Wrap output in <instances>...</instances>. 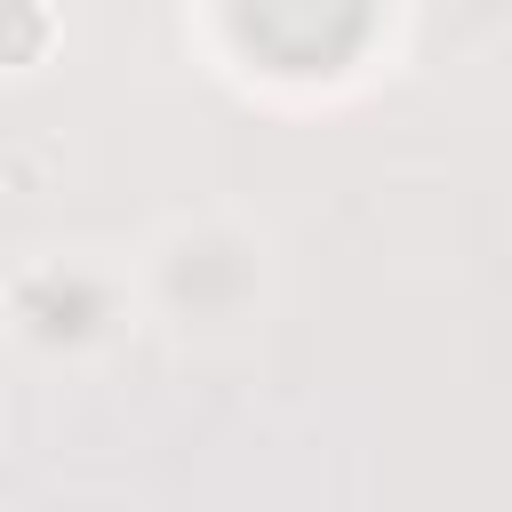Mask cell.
Listing matches in <instances>:
<instances>
[{
  "label": "cell",
  "instance_id": "cell-1",
  "mask_svg": "<svg viewBox=\"0 0 512 512\" xmlns=\"http://www.w3.org/2000/svg\"><path fill=\"white\" fill-rule=\"evenodd\" d=\"M48 40H56V16L40 0H0V64L8 72H32L48 56Z\"/></svg>",
  "mask_w": 512,
  "mask_h": 512
}]
</instances>
